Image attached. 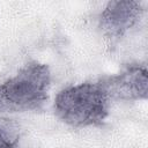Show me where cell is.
Here are the masks:
<instances>
[{
  "instance_id": "cell-1",
  "label": "cell",
  "mask_w": 148,
  "mask_h": 148,
  "mask_svg": "<svg viewBox=\"0 0 148 148\" xmlns=\"http://www.w3.org/2000/svg\"><path fill=\"white\" fill-rule=\"evenodd\" d=\"M109 101L103 80L83 82L60 90L54 99V111L59 119L71 126H97L109 114Z\"/></svg>"
},
{
  "instance_id": "cell-2",
  "label": "cell",
  "mask_w": 148,
  "mask_h": 148,
  "mask_svg": "<svg viewBox=\"0 0 148 148\" xmlns=\"http://www.w3.org/2000/svg\"><path fill=\"white\" fill-rule=\"evenodd\" d=\"M50 84L47 65L28 62L15 76L0 83V112L40 110L47 101Z\"/></svg>"
},
{
  "instance_id": "cell-3",
  "label": "cell",
  "mask_w": 148,
  "mask_h": 148,
  "mask_svg": "<svg viewBox=\"0 0 148 148\" xmlns=\"http://www.w3.org/2000/svg\"><path fill=\"white\" fill-rule=\"evenodd\" d=\"M142 3L139 1H110L99 15V28L111 40H118L141 18Z\"/></svg>"
},
{
  "instance_id": "cell-4",
  "label": "cell",
  "mask_w": 148,
  "mask_h": 148,
  "mask_svg": "<svg viewBox=\"0 0 148 148\" xmlns=\"http://www.w3.org/2000/svg\"><path fill=\"white\" fill-rule=\"evenodd\" d=\"M145 65L130 64L117 75L103 79L109 97L123 101L147 98L148 75Z\"/></svg>"
},
{
  "instance_id": "cell-5",
  "label": "cell",
  "mask_w": 148,
  "mask_h": 148,
  "mask_svg": "<svg viewBox=\"0 0 148 148\" xmlns=\"http://www.w3.org/2000/svg\"><path fill=\"white\" fill-rule=\"evenodd\" d=\"M0 148H16V140L12 139L9 134L0 127Z\"/></svg>"
}]
</instances>
